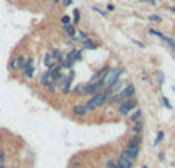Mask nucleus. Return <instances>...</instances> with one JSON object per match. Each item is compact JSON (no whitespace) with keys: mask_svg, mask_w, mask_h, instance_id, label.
I'll use <instances>...</instances> for the list:
<instances>
[{"mask_svg":"<svg viewBox=\"0 0 175 168\" xmlns=\"http://www.w3.org/2000/svg\"><path fill=\"white\" fill-rule=\"evenodd\" d=\"M62 2H64L65 6H70V5H71V0H62Z\"/></svg>","mask_w":175,"mask_h":168,"instance_id":"nucleus-26","label":"nucleus"},{"mask_svg":"<svg viewBox=\"0 0 175 168\" xmlns=\"http://www.w3.org/2000/svg\"><path fill=\"white\" fill-rule=\"evenodd\" d=\"M22 73L28 77V79H31L33 77V73H34V62H33V59H28L26 60V63H25V67L22 68Z\"/></svg>","mask_w":175,"mask_h":168,"instance_id":"nucleus-6","label":"nucleus"},{"mask_svg":"<svg viewBox=\"0 0 175 168\" xmlns=\"http://www.w3.org/2000/svg\"><path fill=\"white\" fill-rule=\"evenodd\" d=\"M116 165H118L119 168H132V166H133V160H130L124 153H121V154H119V157H118Z\"/></svg>","mask_w":175,"mask_h":168,"instance_id":"nucleus-5","label":"nucleus"},{"mask_svg":"<svg viewBox=\"0 0 175 168\" xmlns=\"http://www.w3.org/2000/svg\"><path fill=\"white\" fill-rule=\"evenodd\" d=\"M64 31L68 34L70 37H74V36H76V28L73 26V25H65V26H64Z\"/></svg>","mask_w":175,"mask_h":168,"instance_id":"nucleus-12","label":"nucleus"},{"mask_svg":"<svg viewBox=\"0 0 175 168\" xmlns=\"http://www.w3.org/2000/svg\"><path fill=\"white\" fill-rule=\"evenodd\" d=\"M73 113H74L76 116H79V117H84V116H85L88 111H87L85 105H76V107L73 108Z\"/></svg>","mask_w":175,"mask_h":168,"instance_id":"nucleus-8","label":"nucleus"},{"mask_svg":"<svg viewBox=\"0 0 175 168\" xmlns=\"http://www.w3.org/2000/svg\"><path fill=\"white\" fill-rule=\"evenodd\" d=\"M70 56H71L74 60H81V57H82V56H81V51H79V49H73V51H70Z\"/></svg>","mask_w":175,"mask_h":168,"instance_id":"nucleus-17","label":"nucleus"},{"mask_svg":"<svg viewBox=\"0 0 175 168\" xmlns=\"http://www.w3.org/2000/svg\"><path fill=\"white\" fill-rule=\"evenodd\" d=\"M95 11H98V12H99V14H101V16H105V12H104V11H101L99 8H95Z\"/></svg>","mask_w":175,"mask_h":168,"instance_id":"nucleus-28","label":"nucleus"},{"mask_svg":"<svg viewBox=\"0 0 175 168\" xmlns=\"http://www.w3.org/2000/svg\"><path fill=\"white\" fill-rule=\"evenodd\" d=\"M163 102H164V105H166V107H167V108H170V103H169V102H167V99H166V97H164V99H163Z\"/></svg>","mask_w":175,"mask_h":168,"instance_id":"nucleus-27","label":"nucleus"},{"mask_svg":"<svg viewBox=\"0 0 175 168\" xmlns=\"http://www.w3.org/2000/svg\"><path fill=\"white\" fill-rule=\"evenodd\" d=\"M3 157H5V153L2 151L0 153V166H2V163H3Z\"/></svg>","mask_w":175,"mask_h":168,"instance_id":"nucleus-25","label":"nucleus"},{"mask_svg":"<svg viewBox=\"0 0 175 168\" xmlns=\"http://www.w3.org/2000/svg\"><path fill=\"white\" fill-rule=\"evenodd\" d=\"M44 63H45V67H47V68H51L53 65H54V60H53L51 53H47V54H45V60H44Z\"/></svg>","mask_w":175,"mask_h":168,"instance_id":"nucleus-11","label":"nucleus"},{"mask_svg":"<svg viewBox=\"0 0 175 168\" xmlns=\"http://www.w3.org/2000/svg\"><path fill=\"white\" fill-rule=\"evenodd\" d=\"M140 144H141V134H135L129 140L127 145H130V147H140Z\"/></svg>","mask_w":175,"mask_h":168,"instance_id":"nucleus-10","label":"nucleus"},{"mask_svg":"<svg viewBox=\"0 0 175 168\" xmlns=\"http://www.w3.org/2000/svg\"><path fill=\"white\" fill-rule=\"evenodd\" d=\"M62 23L64 25H70V17L68 16H62Z\"/></svg>","mask_w":175,"mask_h":168,"instance_id":"nucleus-23","label":"nucleus"},{"mask_svg":"<svg viewBox=\"0 0 175 168\" xmlns=\"http://www.w3.org/2000/svg\"><path fill=\"white\" fill-rule=\"evenodd\" d=\"M141 114H143V113H141V110H137V111H135V113H133V114L130 116V117H129V119H130V122H133V123L138 122V120L141 119Z\"/></svg>","mask_w":175,"mask_h":168,"instance_id":"nucleus-14","label":"nucleus"},{"mask_svg":"<svg viewBox=\"0 0 175 168\" xmlns=\"http://www.w3.org/2000/svg\"><path fill=\"white\" fill-rule=\"evenodd\" d=\"M9 68H11V70H14V71H17V70H19V56H17V57H14V59L11 60Z\"/></svg>","mask_w":175,"mask_h":168,"instance_id":"nucleus-16","label":"nucleus"},{"mask_svg":"<svg viewBox=\"0 0 175 168\" xmlns=\"http://www.w3.org/2000/svg\"><path fill=\"white\" fill-rule=\"evenodd\" d=\"M163 137H164V133H163V131H158V134H157V139H155V142H154V144H155V145H158L160 142L163 140Z\"/></svg>","mask_w":175,"mask_h":168,"instance_id":"nucleus-18","label":"nucleus"},{"mask_svg":"<svg viewBox=\"0 0 175 168\" xmlns=\"http://www.w3.org/2000/svg\"><path fill=\"white\" fill-rule=\"evenodd\" d=\"M121 88H126V83H124L123 80H118L116 83H113L110 88H107V89H109V93L113 96V94H118V93L121 91Z\"/></svg>","mask_w":175,"mask_h":168,"instance_id":"nucleus-7","label":"nucleus"},{"mask_svg":"<svg viewBox=\"0 0 175 168\" xmlns=\"http://www.w3.org/2000/svg\"><path fill=\"white\" fill-rule=\"evenodd\" d=\"M51 56H53V60H54V63L58 62V65H61V62L64 60V54L61 53V51H59V49H54V51L51 53Z\"/></svg>","mask_w":175,"mask_h":168,"instance_id":"nucleus-9","label":"nucleus"},{"mask_svg":"<svg viewBox=\"0 0 175 168\" xmlns=\"http://www.w3.org/2000/svg\"><path fill=\"white\" fill-rule=\"evenodd\" d=\"M73 20H74V23H79V20H81V17H79V9H74V11H73Z\"/></svg>","mask_w":175,"mask_h":168,"instance_id":"nucleus-19","label":"nucleus"},{"mask_svg":"<svg viewBox=\"0 0 175 168\" xmlns=\"http://www.w3.org/2000/svg\"><path fill=\"white\" fill-rule=\"evenodd\" d=\"M123 153L126 154L130 160H135V159L138 157V154H140V147H130V145H127V147L123 150Z\"/></svg>","mask_w":175,"mask_h":168,"instance_id":"nucleus-4","label":"nucleus"},{"mask_svg":"<svg viewBox=\"0 0 175 168\" xmlns=\"http://www.w3.org/2000/svg\"><path fill=\"white\" fill-rule=\"evenodd\" d=\"M137 105H138V102L135 99H126V100H123V102H121V105H119V114H123V116L129 114L132 110L137 108Z\"/></svg>","mask_w":175,"mask_h":168,"instance_id":"nucleus-3","label":"nucleus"},{"mask_svg":"<svg viewBox=\"0 0 175 168\" xmlns=\"http://www.w3.org/2000/svg\"><path fill=\"white\" fill-rule=\"evenodd\" d=\"M149 19H150V20H154V22H160V20H161V17H158V16H155V14H154V16H150Z\"/></svg>","mask_w":175,"mask_h":168,"instance_id":"nucleus-24","label":"nucleus"},{"mask_svg":"<svg viewBox=\"0 0 175 168\" xmlns=\"http://www.w3.org/2000/svg\"><path fill=\"white\" fill-rule=\"evenodd\" d=\"M0 168H5V166H3V165H2V166H0Z\"/></svg>","mask_w":175,"mask_h":168,"instance_id":"nucleus-29","label":"nucleus"},{"mask_svg":"<svg viewBox=\"0 0 175 168\" xmlns=\"http://www.w3.org/2000/svg\"><path fill=\"white\" fill-rule=\"evenodd\" d=\"M141 130H143V122H141V120H138V122H135V123H133V126H132V131L135 133V134H140V133H141Z\"/></svg>","mask_w":175,"mask_h":168,"instance_id":"nucleus-13","label":"nucleus"},{"mask_svg":"<svg viewBox=\"0 0 175 168\" xmlns=\"http://www.w3.org/2000/svg\"><path fill=\"white\" fill-rule=\"evenodd\" d=\"M123 76V68H112L105 73L104 79H102V85L105 88H110L113 83H116L119 80V77Z\"/></svg>","mask_w":175,"mask_h":168,"instance_id":"nucleus-2","label":"nucleus"},{"mask_svg":"<svg viewBox=\"0 0 175 168\" xmlns=\"http://www.w3.org/2000/svg\"><path fill=\"white\" fill-rule=\"evenodd\" d=\"M163 80H164V76H163V74H161V73L158 71V73H157V82H158V83H161Z\"/></svg>","mask_w":175,"mask_h":168,"instance_id":"nucleus-22","label":"nucleus"},{"mask_svg":"<svg viewBox=\"0 0 175 168\" xmlns=\"http://www.w3.org/2000/svg\"><path fill=\"white\" fill-rule=\"evenodd\" d=\"M105 168H119V166L116 165V162H112V160H110V162L105 163Z\"/></svg>","mask_w":175,"mask_h":168,"instance_id":"nucleus-21","label":"nucleus"},{"mask_svg":"<svg viewBox=\"0 0 175 168\" xmlns=\"http://www.w3.org/2000/svg\"><path fill=\"white\" fill-rule=\"evenodd\" d=\"M84 46L85 48H95V43L91 42V39H87V40L84 42Z\"/></svg>","mask_w":175,"mask_h":168,"instance_id":"nucleus-20","label":"nucleus"},{"mask_svg":"<svg viewBox=\"0 0 175 168\" xmlns=\"http://www.w3.org/2000/svg\"><path fill=\"white\" fill-rule=\"evenodd\" d=\"M112 97V94L109 93V89H105V91H101V93H98V94H95L93 96L87 103H85V108H87V111H93V110H96V108H99V107H102L105 102H109V99Z\"/></svg>","mask_w":175,"mask_h":168,"instance_id":"nucleus-1","label":"nucleus"},{"mask_svg":"<svg viewBox=\"0 0 175 168\" xmlns=\"http://www.w3.org/2000/svg\"><path fill=\"white\" fill-rule=\"evenodd\" d=\"M39 82L42 83L44 86H47V85H48V83L51 82V80H50V76H48V73H44L42 76H40V79H39Z\"/></svg>","mask_w":175,"mask_h":168,"instance_id":"nucleus-15","label":"nucleus"},{"mask_svg":"<svg viewBox=\"0 0 175 168\" xmlns=\"http://www.w3.org/2000/svg\"><path fill=\"white\" fill-rule=\"evenodd\" d=\"M143 168H147V166H143Z\"/></svg>","mask_w":175,"mask_h":168,"instance_id":"nucleus-30","label":"nucleus"}]
</instances>
